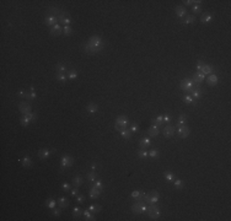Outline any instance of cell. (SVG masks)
<instances>
[{"label": "cell", "mask_w": 231, "mask_h": 221, "mask_svg": "<svg viewBox=\"0 0 231 221\" xmlns=\"http://www.w3.org/2000/svg\"><path fill=\"white\" fill-rule=\"evenodd\" d=\"M152 124L154 125H156V127H159V128H161L164 125V118H162V116H159V117H156V118H154L152 119Z\"/></svg>", "instance_id": "d6a6232c"}, {"label": "cell", "mask_w": 231, "mask_h": 221, "mask_svg": "<svg viewBox=\"0 0 231 221\" xmlns=\"http://www.w3.org/2000/svg\"><path fill=\"white\" fill-rule=\"evenodd\" d=\"M162 118H164V123H167V124H170V123H171V121H172V117H171L170 114H167V113H166V114H164V116H162Z\"/></svg>", "instance_id": "816d5d0a"}, {"label": "cell", "mask_w": 231, "mask_h": 221, "mask_svg": "<svg viewBox=\"0 0 231 221\" xmlns=\"http://www.w3.org/2000/svg\"><path fill=\"white\" fill-rule=\"evenodd\" d=\"M159 156H160V153H159L158 149H151V150L149 151V157H150V159L156 160V159H159Z\"/></svg>", "instance_id": "ab89813d"}, {"label": "cell", "mask_w": 231, "mask_h": 221, "mask_svg": "<svg viewBox=\"0 0 231 221\" xmlns=\"http://www.w3.org/2000/svg\"><path fill=\"white\" fill-rule=\"evenodd\" d=\"M213 20V15H210V14H204V15H202L200 17V21L203 24H209Z\"/></svg>", "instance_id": "74e56055"}, {"label": "cell", "mask_w": 231, "mask_h": 221, "mask_svg": "<svg viewBox=\"0 0 231 221\" xmlns=\"http://www.w3.org/2000/svg\"><path fill=\"white\" fill-rule=\"evenodd\" d=\"M46 206H47L48 209H54L55 206H57V200L55 199H52V198H49V199H47V201H46Z\"/></svg>", "instance_id": "8d00e7d4"}, {"label": "cell", "mask_w": 231, "mask_h": 221, "mask_svg": "<svg viewBox=\"0 0 231 221\" xmlns=\"http://www.w3.org/2000/svg\"><path fill=\"white\" fill-rule=\"evenodd\" d=\"M202 10H203L202 1L200 0H197V4H193V6H192V11L194 12V15H196V14H200Z\"/></svg>", "instance_id": "d4e9b609"}, {"label": "cell", "mask_w": 231, "mask_h": 221, "mask_svg": "<svg viewBox=\"0 0 231 221\" xmlns=\"http://www.w3.org/2000/svg\"><path fill=\"white\" fill-rule=\"evenodd\" d=\"M192 81H193V87L194 89H202V84L203 81H204L205 79V75L200 71H197L194 75H193V77H191Z\"/></svg>", "instance_id": "277c9868"}, {"label": "cell", "mask_w": 231, "mask_h": 221, "mask_svg": "<svg viewBox=\"0 0 231 221\" xmlns=\"http://www.w3.org/2000/svg\"><path fill=\"white\" fill-rule=\"evenodd\" d=\"M203 65H204V62H203V60H199V62H198V64H197V70L200 71V69H202Z\"/></svg>", "instance_id": "94428289"}, {"label": "cell", "mask_w": 231, "mask_h": 221, "mask_svg": "<svg viewBox=\"0 0 231 221\" xmlns=\"http://www.w3.org/2000/svg\"><path fill=\"white\" fill-rule=\"evenodd\" d=\"M160 198V194L158 190H151L150 193H146V194L144 195V200L145 203H147V204H156Z\"/></svg>", "instance_id": "5b68a950"}, {"label": "cell", "mask_w": 231, "mask_h": 221, "mask_svg": "<svg viewBox=\"0 0 231 221\" xmlns=\"http://www.w3.org/2000/svg\"><path fill=\"white\" fill-rule=\"evenodd\" d=\"M87 209H89V210L91 211V213L97 214V213H100V211H101L102 206L99 205V204H92V205H89V206H87Z\"/></svg>", "instance_id": "1f68e13d"}, {"label": "cell", "mask_w": 231, "mask_h": 221, "mask_svg": "<svg viewBox=\"0 0 231 221\" xmlns=\"http://www.w3.org/2000/svg\"><path fill=\"white\" fill-rule=\"evenodd\" d=\"M96 168H97V165H96V163H94V165L91 166V169H92V171H96Z\"/></svg>", "instance_id": "be15d7a7"}, {"label": "cell", "mask_w": 231, "mask_h": 221, "mask_svg": "<svg viewBox=\"0 0 231 221\" xmlns=\"http://www.w3.org/2000/svg\"><path fill=\"white\" fill-rule=\"evenodd\" d=\"M128 124H129V119H128L127 116H119V117L116 118L114 128H116V130L121 132V130H123V129H126L128 127Z\"/></svg>", "instance_id": "3957f363"}, {"label": "cell", "mask_w": 231, "mask_h": 221, "mask_svg": "<svg viewBox=\"0 0 231 221\" xmlns=\"http://www.w3.org/2000/svg\"><path fill=\"white\" fill-rule=\"evenodd\" d=\"M55 79L57 81H60V82H65L67 81V75L65 74H62V73H57V75H55Z\"/></svg>", "instance_id": "bcb514c9"}, {"label": "cell", "mask_w": 231, "mask_h": 221, "mask_svg": "<svg viewBox=\"0 0 231 221\" xmlns=\"http://www.w3.org/2000/svg\"><path fill=\"white\" fill-rule=\"evenodd\" d=\"M74 165V157L70 155H63L60 159V168L64 169L67 167H71Z\"/></svg>", "instance_id": "ba28073f"}, {"label": "cell", "mask_w": 231, "mask_h": 221, "mask_svg": "<svg viewBox=\"0 0 231 221\" xmlns=\"http://www.w3.org/2000/svg\"><path fill=\"white\" fill-rule=\"evenodd\" d=\"M27 116H29V118L31 119L32 122H35L36 119H37V113H35V112H30L29 114H27Z\"/></svg>", "instance_id": "9f6ffc18"}, {"label": "cell", "mask_w": 231, "mask_h": 221, "mask_svg": "<svg viewBox=\"0 0 231 221\" xmlns=\"http://www.w3.org/2000/svg\"><path fill=\"white\" fill-rule=\"evenodd\" d=\"M71 183H73V186H74V187H80L81 184L84 183V179H82L81 176H75V177L73 178Z\"/></svg>", "instance_id": "4dcf8cb0"}, {"label": "cell", "mask_w": 231, "mask_h": 221, "mask_svg": "<svg viewBox=\"0 0 231 221\" xmlns=\"http://www.w3.org/2000/svg\"><path fill=\"white\" fill-rule=\"evenodd\" d=\"M184 3V6H193V4H197V0L194 1V0H186Z\"/></svg>", "instance_id": "6f0895ef"}, {"label": "cell", "mask_w": 231, "mask_h": 221, "mask_svg": "<svg viewBox=\"0 0 231 221\" xmlns=\"http://www.w3.org/2000/svg\"><path fill=\"white\" fill-rule=\"evenodd\" d=\"M71 33H73V28L70 26H64V28H63V35L64 36H71Z\"/></svg>", "instance_id": "681fc988"}, {"label": "cell", "mask_w": 231, "mask_h": 221, "mask_svg": "<svg viewBox=\"0 0 231 221\" xmlns=\"http://www.w3.org/2000/svg\"><path fill=\"white\" fill-rule=\"evenodd\" d=\"M151 145V140L150 138H141L140 141H139V146L140 149H147Z\"/></svg>", "instance_id": "603a6c76"}, {"label": "cell", "mask_w": 231, "mask_h": 221, "mask_svg": "<svg viewBox=\"0 0 231 221\" xmlns=\"http://www.w3.org/2000/svg\"><path fill=\"white\" fill-rule=\"evenodd\" d=\"M77 75H79V73H77L75 69H71V70H69V73H68V79L69 80H74V79H76L77 77Z\"/></svg>", "instance_id": "ee69618b"}, {"label": "cell", "mask_w": 231, "mask_h": 221, "mask_svg": "<svg viewBox=\"0 0 231 221\" xmlns=\"http://www.w3.org/2000/svg\"><path fill=\"white\" fill-rule=\"evenodd\" d=\"M160 129L161 128H159V127H156V125H154V124H152V125L149 128V129H147V134H149V136L150 138H155V136H158L159 134H160Z\"/></svg>", "instance_id": "2e32d148"}, {"label": "cell", "mask_w": 231, "mask_h": 221, "mask_svg": "<svg viewBox=\"0 0 231 221\" xmlns=\"http://www.w3.org/2000/svg\"><path fill=\"white\" fill-rule=\"evenodd\" d=\"M149 156V153L146 151V149H140L138 151V157L139 159H146Z\"/></svg>", "instance_id": "f6af8a7d"}, {"label": "cell", "mask_w": 231, "mask_h": 221, "mask_svg": "<svg viewBox=\"0 0 231 221\" xmlns=\"http://www.w3.org/2000/svg\"><path fill=\"white\" fill-rule=\"evenodd\" d=\"M36 97H37L36 92H35V91H31V90H30V92H27V94H26V97H25V98H26L27 101H33V100H35Z\"/></svg>", "instance_id": "c3c4849f"}, {"label": "cell", "mask_w": 231, "mask_h": 221, "mask_svg": "<svg viewBox=\"0 0 231 221\" xmlns=\"http://www.w3.org/2000/svg\"><path fill=\"white\" fill-rule=\"evenodd\" d=\"M144 195H145V193H143L140 190H134L132 193V198L135 200H143L144 199Z\"/></svg>", "instance_id": "f1b7e54d"}, {"label": "cell", "mask_w": 231, "mask_h": 221, "mask_svg": "<svg viewBox=\"0 0 231 221\" xmlns=\"http://www.w3.org/2000/svg\"><path fill=\"white\" fill-rule=\"evenodd\" d=\"M81 48L86 54H96V53H100L105 48V42L100 36L95 35V36H91L87 42L82 43Z\"/></svg>", "instance_id": "6da1fadb"}, {"label": "cell", "mask_w": 231, "mask_h": 221, "mask_svg": "<svg viewBox=\"0 0 231 221\" xmlns=\"http://www.w3.org/2000/svg\"><path fill=\"white\" fill-rule=\"evenodd\" d=\"M32 121L29 118V116L27 114H25V116H22L21 117V119H20V123H21V125H24V127H27V125H30V123H31Z\"/></svg>", "instance_id": "f35d334b"}, {"label": "cell", "mask_w": 231, "mask_h": 221, "mask_svg": "<svg viewBox=\"0 0 231 221\" xmlns=\"http://www.w3.org/2000/svg\"><path fill=\"white\" fill-rule=\"evenodd\" d=\"M86 110H87V112H89V113H96V112H97V110H99V106L97 104H96V103H89V104H87L86 106Z\"/></svg>", "instance_id": "f546056e"}, {"label": "cell", "mask_w": 231, "mask_h": 221, "mask_svg": "<svg viewBox=\"0 0 231 221\" xmlns=\"http://www.w3.org/2000/svg\"><path fill=\"white\" fill-rule=\"evenodd\" d=\"M101 193H102V189H99V188H96L94 186H90L89 195H90L91 199H97V198L101 195Z\"/></svg>", "instance_id": "5bb4252c"}, {"label": "cell", "mask_w": 231, "mask_h": 221, "mask_svg": "<svg viewBox=\"0 0 231 221\" xmlns=\"http://www.w3.org/2000/svg\"><path fill=\"white\" fill-rule=\"evenodd\" d=\"M60 209H57V208H54V209H52V214L54 215V216H57V218H59L60 216Z\"/></svg>", "instance_id": "680465c9"}, {"label": "cell", "mask_w": 231, "mask_h": 221, "mask_svg": "<svg viewBox=\"0 0 231 221\" xmlns=\"http://www.w3.org/2000/svg\"><path fill=\"white\" fill-rule=\"evenodd\" d=\"M55 17H57L58 22H62V24H64L65 26H70V24L73 22V21H71V17L68 15V12L63 11V10H60V12H59Z\"/></svg>", "instance_id": "52a82bcc"}, {"label": "cell", "mask_w": 231, "mask_h": 221, "mask_svg": "<svg viewBox=\"0 0 231 221\" xmlns=\"http://www.w3.org/2000/svg\"><path fill=\"white\" fill-rule=\"evenodd\" d=\"M179 87H181V90L189 92V91L193 89V81H192V79H191V77H184V79H182L181 82H179Z\"/></svg>", "instance_id": "9c48e42d"}, {"label": "cell", "mask_w": 231, "mask_h": 221, "mask_svg": "<svg viewBox=\"0 0 231 221\" xmlns=\"http://www.w3.org/2000/svg\"><path fill=\"white\" fill-rule=\"evenodd\" d=\"M194 22H196V16L194 15H187L186 17H184L183 24L184 25H193Z\"/></svg>", "instance_id": "e575fe53"}, {"label": "cell", "mask_w": 231, "mask_h": 221, "mask_svg": "<svg viewBox=\"0 0 231 221\" xmlns=\"http://www.w3.org/2000/svg\"><path fill=\"white\" fill-rule=\"evenodd\" d=\"M62 189H63L64 192H70L71 187H70V184H69V183H63V184H62Z\"/></svg>", "instance_id": "db71d44e"}, {"label": "cell", "mask_w": 231, "mask_h": 221, "mask_svg": "<svg viewBox=\"0 0 231 221\" xmlns=\"http://www.w3.org/2000/svg\"><path fill=\"white\" fill-rule=\"evenodd\" d=\"M164 177H165L166 181L170 182V183H172V182L175 181V178H176L172 172H165V173H164Z\"/></svg>", "instance_id": "b9f144b4"}, {"label": "cell", "mask_w": 231, "mask_h": 221, "mask_svg": "<svg viewBox=\"0 0 231 221\" xmlns=\"http://www.w3.org/2000/svg\"><path fill=\"white\" fill-rule=\"evenodd\" d=\"M70 194L71 197H76L77 194H79V187H74L70 189Z\"/></svg>", "instance_id": "f5cc1de1"}, {"label": "cell", "mask_w": 231, "mask_h": 221, "mask_svg": "<svg viewBox=\"0 0 231 221\" xmlns=\"http://www.w3.org/2000/svg\"><path fill=\"white\" fill-rule=\"evenodd\" d=\"M162 133L165 138H172L175 135V133H176V127H173L172 124H167L162 129Z\"/></svg>", "instance_id": "8fae6325"}, {"label": "cell", "mask_w": 231, "mask_h": 221, "mask_svg": "<svg viewBox=\"0 0 231 221\" xmlns=\"http://www.w3.org/2000/svg\"><path fill=\"white\" fill-rule=\"evenodd\" d=\"M175 12H176V15L179 17V18H184L187 16V10L184 6H176L175 9Z\"/></svg>", "instance_id": "d6986e66"}, {"label": "cell", "mask_w": 231, "mask_h": 221, "mask_svg": "<svg viewBox=\"0 0 231 221\" xmlns=\"http://www.w3.org/2000/svg\"><path fill=\"white\" fill-rule=\"evenodd\" d=\"M90 186H94V187H96V188H99V189H103V183H102V181H101V179H96V181L92 182Z\"/></svg>", "instance_id": "7dc6e473"}, {"label": "cell", "mask_w": 231, "mask_h": 221, "mask_svg": "<svg viewBox=\"0 0 231 221\" xmlns=\"http://www.w3.org/2000/svg\"><path fill=\"white\" fill-rule=\"evenodd\" d=\"M182 100H183V102H184V103H187V104L197 106V101H194V98H193L191 95H186V96H183Z\"/></svg>", "instance_id": "4316f807"}, {"label": "cell", "mask_w": 231, "mask_h": 221, "mask_svg": "<svg viewBox=\"0 0 231 221\" xmlns=\"http://www.w3.org/2000/svg\"><path fill=\"white\" fill-rule=\"evenodd\" d=\"M20 161H21V163H22V167H25V168H29V167H31V166H32V160H31L30 156H25V157L21 159Z\"/></svg>", "instance_id": "83f0119b"}, {"label": "cell", "mask_w": 231, "mask_h": 221, "mask_svg": "<svg viewBox=\"0 0 231 221\" xmlns=\"http://www.w3.org/2000/svg\"><path fill=\"white\" fill-rule=\"evenodd\" d=\"M54 151H55L54 149L49 150V149H47V147H43V149H41L38 151V157H39V160H47V159L50 157V155H52Z\"/></svg>", "instance_id": "7c38bea8"}, {"label": "cell", "mask_w": 231, "mask_h": 221, "mask_svg": "<svg viewBox=\"0 0 231 221\" xmlns=\"http://www.w3.org/2000/svg\"><path fill=\"white\" fill-rule=\"evenodd\" d=\"M186 124H187V116H186V114H181V116L178 117V119H177V124H176V127L186 125Z\"/></svg>", "instance_id": "836d02e7"}, {"label": "cell", "mask_w": 231, "mask_h": 221, "mask_svg": "<svg viewBox=\"0 0 231 221\" xmlns=\"http://www.w3.org/2000/svg\"><path fill=\"white\" fill-rule=\"evenodd\" d=\"M146 209H147V205L144 200H135V203L132 205V211H133V214H135V215L146 213Z\"/></svg>", "instance_id": "7a4b0ae2"}, {"label": "cell", "mask_w": 231, "mask_h": 221, "mask_svg": "<svg viewBox=\"0 0 231 221\" xmlns=\"http://www.w3.org/2000/svg\"><path fill=\"white\" fill-rule=\"evenodd\" d=\"M76 201L79 203V204H82V203L85 201V197H84V195H79V194H77V195H76Z\"/></svg>", "instance_id": "91938a15"}, {"label": "cell", "mask_w": 231, "mask_h": 221, "mask_svg": "<svg viewBox=\"0 0 231 221\" xmlns=\"http://www.w3.org/2000/svg\"><path fill=\"white\" fill-rule=\"evenodd\" d=\"M213 71H214V66L210 65V64H204L200 69V73H203L204 75H210V74H213Z\"/></svg>", "instance_id": "ffe728a7"}, {"label": "cell", "mask_w": 231, "mask_h": 221, "mask_svg": "<svg viewBox=\"0 0 231 221\" xmlns=\"http://www.w3.org/2000/svg\"><path fill=\"white\" fill-rule=\"evenodd\" d=\"M17 96H20V97H26V92L25 90H20L17 92Z\"/></svg>", "instance_id": "6125c7cd"}, {"label": "cell", "mask_w": 231, "mask_h": 221, "mask_svg": "<svg viewBox=\"0 0 231 221\" xmlns=\"http://www.w3.org/2000/svg\"><path fill=\"white\" fill-rule=\"evenodd\" d=\"M55 71H57V73H62V74H64V73L67 71V66L64 65L63 63H59V64H57V65H55Z\"/></svg>", "instance_id": "7bdbcfd3"}, {"label": "cell", "mask_w": 231, "mask_h": 221, "mask_svg": "<svg viewBox=\"0 0 231 221\" xmlns=\"http://www.w3.org/2000/svg\"><path fill=\"white\" fill-rule=\"evenodd\" d=\"M57 22H58L57 17L53 16V15H48V16H46V18H44V24L47 25V26H50V27H53L54 25H57Z\"/></svg>", "instance_id": "ac0fdd59"}, {"label": "cell", "mask_w": 231, "mask_h": 221, "mask_svg": "<svg viewBox=\"0 0 231 221\" xmlns=\"http://www.w3.org/2000/svg\"><path fill=\"white\" fill-rule=\"evenodd\" d=\"M119 133H121V136L123 138L124 140H129L132 138V134H133V133L130 132V129H128V128L123 129V130H121Z\"/></svg>", "instance_id": "484cf974"}, {"label": "cell", "mask_w": 231, "mask_h": 221, "mask_svg": "<svg viewBox=\"0 0 231 221\" xmlns=\"http://www.w3.org/2000/svg\"><path fill=\"white\" fill-rule=\"evenodd\" d=\"M189 92H191V96L194 100H199L202 97V95H203V90L202 89H194V87H193Z\"/></svg>", "instance_id": "7402d4cb"}, {"label": "cell", "mask_w": 231, "mask_h": 221, "mask_svg": "<svg viewBox=\"0 0 231 221\" xmlns=\"http://www.w3.org/2000/svg\"><path fill=\"white\" fill-rule=\"evenodd\" d=\"M218 82H219V77H218V75H215V74H210V75L207 77V84L209 86H215V85H218Z\"/></svg>", "instance_id": "9a60e30c"}, {"label": "cell", "mask_w": 231, "mask_h": 221, "mask_svg": "<svg viewBox=\"0 0 231 221\" xmlns=\"http://www.w3.org/2000/svg\"><path fill=\"white\" fill-rule=\"evenodd\" d=\"M81 215H82L81 208H79V206H75V208L73 209V216H74V218H76V219H79V218H81Z\"/></svg>", "instance_id": "60d3db41"}, {"label": "cell", "mask_w": 231, "mask_h": 221, "mask_svg": "<svg viewBox=\"0 0 231 221\" xmlns=\"http://www.w3.org/2000/svg\"><path fill=\"white\" fill-rule=\"evenodd\" d=\"M57 205L60 209H64V208H67V206L69 205V200L67 199L65 197H60V198H58L57 199Z\"/></svg>", "instance_id": "44dd1931"}, {"label": "cell", "mask_w": 231, "mask_h": 221, "mask_svg": "<svg viewBox=\"0 0 231 221\" xmlns=\"http://www.w3.org/2000/svg\"><path fill=\"white\" fill-rule=\"evenodd\" d=\"M176 133L181 139H186V138H188L191 130H189V128L187 125H181V127H176Z\"/></svg>", "instance_id": "30bf717a"}, {"label": "cell", "mask_w": 231, "mask_h": 221, "mask_svg": "<svg viewBox=\"0 0 231 221\" xmlns=\"http://www.w3.org/2000/svg\"><path fill=\"white\" fill-rule=\"evenodd\" d=\"M18 110L22 113V116H25V114H29L30 112H32V107H31V104L27 102H20V104H18Z\"/></svg>", "instance_id": "4fadbf2b"}, {"label": "cell", "mask_w": 231, "mask_h": 221, "mask_svg": "<svg viewBox=\"0 0 231 221\" xmlns=\"http://www.w3.org/2000/svg\"><path fill=\"white\" fill-rule=\"evenodd\" d=\"M146 214L150 219H159L160 218V208L156 204H150V206H147L146 209Z\"/></svg>", "instance_id": "8992f818"}, {"label": "cell", "mask_w": 231, "mask_h": 221, "mask_svg": "<svg viewBox=\"0 0 231 221\" xmlns=\"http://www.w3.org/2000/svg\"><path fill=\"white\" fill-rule=\"evenodd\" d=\"M62 33H63V28H62V26L59 25V24L54 25L53 27H50V35H52L53 37H55V36H60Z\"/></svg>", "instance_id": "e0dca14e"}, {"label": "cell", "mask_w": 231, "mask_h": 221, "mask_svg": "<svg viewBox=\"0 0 231 221\" xmlns=\"http://www.w3.org/2000/svg\"><path fill=\"white\" fill-rule=\"evenodd\" d=\"M82 215H84V220L86 221H92V220H96L95 219V214L91 213L89 209H86L85 211H82Z\"/></svg>", "instance_id": "cb8c5ba5"}, {"label": "cell", "mask_w": 231, "mask_h": 221, "mask_svg": "<svg viewBox=\"0 0 231 221\" xmlns=\"http://www.w3.org/2000/svg\"><path fill=\"white\" fill-rule=\"evenodd\" d=\"M172 183L175 184V188H176V189H181V188L183 187V182H182V179H176V178H175V181H173Z\"/></svg>", "instance_id": "f907efd6"}, {"label": "cell", "mask_w": 231, "mask_h": 221, "mask_svg": "<svg viewBox=\"0 0 231 221\" xmlns=\"http://www.w3.org/2000/svg\"><path fill=\"white\" fill-rule=\"evenodd\" d=\"M97 177H99V176H97V173H96V171H90L89 173L86 174V178L89 179L90 183H92L94 181H96V179H97Z\"/></svg>", "instance_id": "d590c367"}, {"label": "cell", "mask_w": 231, "mask_h": 221, "mask_svg": "<svg viewBox=\"0 0 231 221\" xmlns=\"http://www.w3.org/2000/svg\"><path fill=\"white\" fill-rule=\"evenodd\" d=\"M129 129H130V132H132V133H137V132H139V125L134 123V124H132L130 128H129Z\"/></svg>", "instance_id": "11a10c76"}]
</instances>
